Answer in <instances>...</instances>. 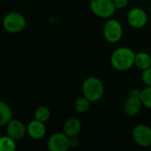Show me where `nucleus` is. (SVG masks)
I'll return each instance as SVG.
<instances>
[{
  "mask_svg": "<svg viewBox=\"0 0 151 151\" xmlns=\"http://www.w3.org/2000/svg\"><path fill=\"white\" fill-rule=\"evenodd\" d=\"M136 53L129 47H119L110 56L111 66L118 71L125 72L131 69L135 64Z\"/></svg>",
  "mask_w": 151,
  "mask_h": 151,
  "instance_id": "obj_1",
  "label": "nucleus"
},
{
  "mask_svg": "<svg viewBox=\"0 0 151 151\" xmlns=\"http://www.w3.org/2000/svg\"><path fill=\"white\" fill-rule=\"evenodd\" d=\"M104 85L102 81L94 76L86 78L82 84V93L91 103L100 101L104 95Z\"/></svg>",
  "mask_w": 151,
  "mask_h": 151,
  "instance_id": "obj_2",
  "label": "nucleus"
},
{
  "mask_svg": "<svg viewBox=\"0 0 151 151\" xmlns=\"http://www.w3.org/2000/svg\"><path fill=\"white\" fill-rule=\"evenodd\" d=\"M3 27L11 34H18L26 27L27 21L24 15L19 12H11L4 15L2 20Z\"/></svg>",
  "mask_w": 151,
  "mask_h": 151,
  "instance_id": "obj_3",
  "label": "nucleus"
},
{
  "mask_svg": "<svg viewBox=\"0 0 151 151\" xmlns=\"http://www.w3.org/2000/svg\"><path fill=\"white\" fill-rule=\"evenodd\" d=\"M90 9L101 19H110L117 10L112 0H91Z\"/></svg>",
  "mask_w": 151,
  "mask_h": 151,
  "instance_id": "obj_4",
  "label": "nucleus"
},
{
  "mask_svg": "<svg viewBox=\"0 0 151 151\" xmlns=\"http://www.w3.org/2000/svg\"><path fill=\"white\" fill-rule=\"evenodd\" d=\"M122 24L115 19H108L103 27V36L109 43H117L123 37Z\"/></svg>",
  "mask_w": 151,
  "mask_h": 151,
  "instance_id": "obj_5",
  "label": "nucleus"
},
{
  "mask_svg": "<svg viewBox=\"0 0 151 151\" xmlns=\"http://www.w3.org/2000/svg\"><path fill=\"white\" fill-rule=\"evenodd\" d=\"M132 136L137 145L142 148L151 146V127L145 124L136 125L132 131Z\"/></svg>",
  "mask_w": 151,
  "mask_h": 151,
  "instance_id": "obj_6",
  "label": "nucleus"
},
{
  "mask_svg": "<svg viewBox=\"0 0 151 151\" xmlns=\"http://www.w3.org/2000/svg\"><path fill=\"white\" fill-rule=\"evenodd\" d=\"M50 151H68L70 149V139L64 133H54L47 140Z\"/></svg>",
  "mask_w": 151,
  "mask_h": 151,
  "instance_id": "obj_7",
  "label": "nucleus"
},
{
  "mask_svg": "<svg viewBox=\"0 0 151 151\" xmlns=\"http://www.w3.org/2000/svg\"><path fill=\"white\" fill-rule=\"evenodd\" d=\"M127 21L132 27L141 29L148 23V14L142 8L133 7L127 13Z\"/></svg>",
  "mask_w": 151,
  "mask_h": 151,
  "instance_id": "obj_8",
  "label": "nucleus"
},
{
  "mask_svg": "<svg viewBox=\"0 0 151 151\" xmlns=\"http://www.w3.org/2000/svg\"><path fill=\"white\" fill-rule=\"evenodd\" d=\"M6 133L7 135L13 140L20 141L25 137L27 134V127L21 121L12 119L6 125Z\"/></svg>",
  "mask_w": 151,
  "mask_h": 151,
  "instance_id": "obj_9",
  "label": "nucleus"
},
{
  "mask_svg": "<svg viewBox=\"0 0 151 151\" xmlns=\"http://www.w3.org/2000/svg\"><path fill=\"white\" fill-rule=\"evenodd\" d=\"M143 104L139 96L129 95L124 104V112L129 117L136 116L142 110Z\"/></svg>",
  "mask_w": 151,
  "mask_h": 151,
  "instance_id": "obj_10",
  "label": "nucleus"
},
{
  "mask_svg": "<svg viewBox=\"0 0 151 151\" xmlns=\"http://www.w3.org/2000/svg\"><path fill=\"white\" fill-rule=\"evenodd\" d=\"M27 134L33 140H41L46 134V127L44 122L34 119L27 126Z\"/></svg>",
  "mask_w": 151,
  "mask_h": 151,
  "instance_id": "obj_11",
  "label": "nucleus"
},
{
  "mask_svg": "<svg viewBox=\"0 0 151 151\" xmlns=\"http://www.w3.org/2000/svg\"><path fill=\"white\" fill-rule=\"evenodd\" d=\"M82 130V123L77 118L68 119L63 125V133L70 137H77Z\"/></svg>",
  "mask_w": 151,
  "mask_h": 151,
  "instance_id": "obj_12",
  "label": "nucleus"
},
{
  "mask_svg": "<svg viewBox=\"0 0 151 151\" xmlns=\"http://www.w3.org/2000/svg\"><path fill=\"white\" fill-rule=\"evenodd\" d=\"M12 110L11 106L0 100V127L6 126L12 119Z\"/></svg>",
  "mask_w": 151,
  "mask_h": 151,
  "instance_id": "obj_13",
  "label": "nucleus"
},
{
  "mask_svg": "<svg viewBox=\"0 0 151 151\" xmlns=\"http://www.w3.org/2000/svg\"><path fill=\"white\" fill-rule=\"evenodd\" d=\"M134 65L142 71L151 67V54L148 52L136 53Z\"/></svg>",
  "mask_w": 151,
  "mask_h": 151,
  "instance_id": "obj_14",
  "label": "nucleus"
},
{
  "mask_svg": "<svg viewBox=\"0 0 151 151\" xmlns=\"http://www.w3.org/2000/svg\"><path fill=\"white\" fill-rule=\"evenodd\" d=\"M90 104H91V102L86 97H85L83 96L82 97H79L75 101L74 110L77 113L83 114V113H85L86 111H88V110L90 108Z\"/></svg>",
  "mask_w": 151,
  "mask_h": 151,
  "instance_id": "obj_15",
  "label": "nucleus"
},
{
  "mask_svg": "<svg viewBox=\"0 0 151 151\" xmlns=\"http://www.w3.org/2000/svg\"><path fill=\"white\" fill-rule=\"evenodd\" d=\"M16 141L9 135L0 136V151L16 150Z\"/></svg>",
  "mask_w": 151,
  "mask_h": 151,
  "instance_id": "obj_16",
  "label": "nucleus"
},
{
  "mask_svg": "<svg viewBox=\"0 0 151 151\" xmlns=\"http://www.w3.org/2000/svg\"><path fill=\"white\" fill-rule=\"evenodd\" d=\"M51 118V111L46 106H39L34 112V119L45 123Z\"/></svg>",
  "mask_w": 151,
  "mask_h": 151,
  "instance_id": "obj_17",
  "label": "nucleus"
},
{
  "mask_svg": "<svg viewBox=\"0 0 151 151\" xmlns=\"http://www.w3.org/2000/svg\"><path fill=\"white\" fill-rule=\"evenodd\" d=\"M141 100L144 107L151 110V87L146 86L141 91Z\"/></svg>",
  "mask_w": 151,
  "mask_h": 151,
  "instance_id": "obj_18",
  "label": "nucleus"
},
{
  "mask_svg": "<svg viewBox=\"0 0 151 151\" xmlns=\"http://www.w3.org/2000/svg\"><path fill=\"white\" fill-rule=\"evenodd\" d=\"M142 80L146 86L151 87V67L142 71Z\"/></svg>",
  "mask_w": 151,
  "mask_h": 151,
  "instance_id": "obj_19",
  "label": "nucleus"
},
{
  "mask_svg": "<svg viewBox=\"0 0 151 151\" xmlns=\"http://www.w3.org/2000/svg\"><path fill=\"white\" fill-rule=\"evenodd\" d=\"M112 1H113V4L117 10L124 9L129 4V0H112Z\"/></svg>",
  "mask_w": 151,
  "mask_h": 151,
  "instance_id": "obj_20",
  "label": "nucleus"
},
{
  "mask_svg": "<svg viewBox=\"0 0 151 151\" xmlns=\"http://www.w3.org/2000/svg\"><path fill=\"white\" fill-rule=\"evenodd\" d=\"M69 139H70V148L77 147V144H78V142H79L78 140H77V137H70Z\"/></svg>",
  "mask_w": 151,
  "mask_h": 151,
  "instance_id": "obj_21",
  "label": "nucleus"
}]
</instances>
